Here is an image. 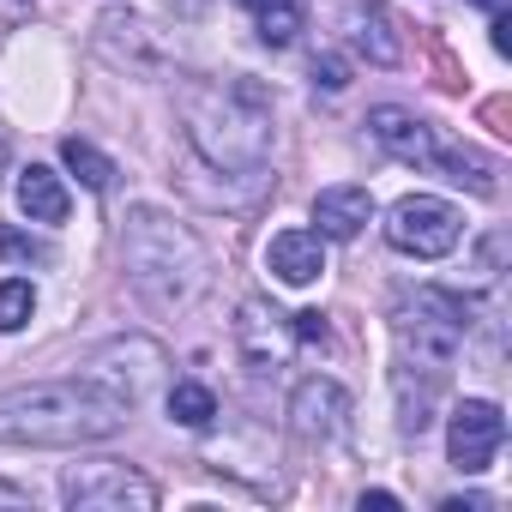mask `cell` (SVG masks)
Returning a JSON list of instances; mask_svg holds the SVG:
<instances>
[{"mask_svg": "<svg viewBox=\"0 0 512 512\" xmlns=\"http://www.w3.org/2000/svg\"><path fill=\"white\" fill-rule=\"evenodd\" d=\"M133 398L103 374L0 392V446H91L127 428Z\"/></svg>", "mask_w": 512, "mask_h": 512, "instance_id": "obj_1", "label": "cell"}, {"mask_svg": "<svg viewBox=\"0 0 512 512\" xmlns=\"http://www.w3.org/2000/svg\"><path fill=\"white\" fill-rule=\"evenodd\" d=\"M181 115H187L193 151L211 169H223V175H260L266 169V157H272V97L253 79L187 85Z\"/></svg>", "mask_w": 512, "mask_h": 512, "instance_id": "obj_2", "label": "cell"}, {"mask_svg": "<svg viewBox=\"0 0 512 512\" xmlns=\"http://www.w3.org/2000/svg\"><path fill=\"white\" fill-rule=\"evenodd\" d=\"M121 253H127V278L151 308H193L205 290V247L193 241V229H181L169 211L157 205H133L127 229H121Z\"/></svg>", "mask_w": 512, "mask_h": 512, "instance_id": "obj_3", "label": "cell"}, {"mask_svg": "<svg viewBox=\"0 0 512 512\" xmlns=\"http://www.w3.org/2000/svg\"><path fill=\"white\" fill-rule=\"evenodd\" d=\"M368 133H374V145H380V151H392L398 163L440 169L446 181H458V187H470V193H494V163H488L482 151L452 145L440 127H428L422 115H410V109H398V103L368 109Z\"/></svg>", "mask_w": 512, "mask_h": 512, "instance_id": "obj_4", "label": "cell"}, {"mask_svg": "<svg viewBox=\"0 0 512 512\" xmlns=\"http://www.w3.org/2000/svg\"><path fill=\"white\" fill-rule=\"evenodd\" d=\"M470 326H476V302H464L458 290H434V284H428V290H416V296L398 308V344H404V356H410L416 368H428L434 380L458 362Z\"/></svg>", "mask_w": 512, "mask_h": 512, "instance_id": "obj_5", "label": "cell"}, {"mask_svg": "<svg viewBox=\"0 0 512 512\" xmlns=\"http://www.w3.org/2000/svg\"><path fill=\"white\" fill-rule=\"evenodd\" d=\"M61 500L73 512H151L157 506V482L139 476L121 458H91V464H73L61 476Z\"/></svg>", "mask_w": 512, "mask_h": 512, "instance_id": "obj_6", "label": "cell"}, {"mask_svg": "<svg viewBox=\"0 0 512 512\" xmlns=\"http://www.w3.org/2000/svg\"><path fill=\"white\" fill-rule=\"evenodd\" d=\"M458 235H464V217L446 199H428V193L398 199L392 217H386V241L398 253H410V260H446L458 247Z\"/></svg>", "mask_w": 512, "mask_h": 512, "instance_id": "obj_7", "label": "cell"}, {"mask_svg": "<svg viewBox=\"0 0 512 512\" xmlns=\"http://www.w3.org/2000/svg\"><path fill=\"white\" fill-rule=\"evenodd\" d=\"M332 31L350 55H362L368 67H398L404 61V25L380 7V0H332Z\"/></svg>", "mask_w": 512, "mask_h": 512, "instance_id": "obj_8", "label": "cell"}, {"mask_svg": "<svg viewBox=\"0 0 512 512\" xmlns=\"http://www.w3.org/2000/svg\"><path fill=\"white\" fill-rule=\"evenodd\" d=\"M500 440H506V416H500V404H488V398H464V404L452 410V422H446V458H452V470H464V476H482V470L494 464Z\"/></svg>", "mask_w": 512, "mask_h": 512, "instance_id": "obj_9", "label": "cell"}, {"mask_svg": "<svg viewBox=\"0 0 512 512\" xmlns=\"http://www.w3.org/2000/svg\"><path fill=\"white\" fill-rule=\"evenodd\" d=\"M290 428H296V440H308V446H332V440H344L350 434V392L338 386V380H302L296 386V398H290Z\"/></svg>", "mask_w": 512, "mask_h": 512, "instance_id": "obj_10", "label": "cell"}, {"mask_svg": "<svg viewBox=\"0 0 512 512\" xmlns=\"http://www.w3.org/2000/svg\"><path fill=\"white\" fill-rule=\"evenodd\" d=\"M235 344H241V356H247L253 368H278V362L296 350L290 314L266 308L260 296H253V302H241V314H235Z\"/></svg>", "mask_w": 512, "mask_h": 512, "instance_id": "obj_11", "label": "cell"}, {"mask_svg": "<svg viewBox=\"0 0 512 512\" xmlns=\"http://www.w3.org/2000/svg\"><path fill=\"white\" fill-rule=\"evenodd\" d=\"M266 266L278 272V284L302 290L326 272V235L320 229H278L272 247H266Z\"/></svg>", "mask_w": 512, "mask_h": 512, "instance_id": "obj_12", "label": "cell"}, {"mask_svg": "<svg viewBox=\"0 0 512 512\" xmlns=\"http://www.w3.org/2000/svg\"><path fill=\"white\" fill-rule=\"evenodd\" d=\"M314 223H320L326 241H356L374 223V193L368 187H326L314 199Z\"/></svg>", "mask_w": 512, "mask_h": 512, "instance_id": "obj_13", "label": "cell"}, {"mask_svg": "<svg viewBox=\"0 0 512 512\" xmlns=\"http://www.w3.org/2000/svg\"><path fill=\"white\" fill-rule=\"evenodd\" d=\"M19 211H25L31 223H67L73 193L61 187V175H55V169L31 163V169H19Z\"/></svg>", "mask_w": 512, "mask_h": 512, "instance_id": "obj_14", "label": "cell"}, {"mask_svg": "<svg viewBox=\"0 0 512 512\" xmlns=\"http://www.w3.org/2000/svg\"><path fill=\"white\" fill-rule=\"evenodd\" d=\"M241 7H247L253 31H260V43H272V49H290L302 37V25H308L302 0H241Z\"/></svg>", "mask_w": 512, "mask_h": 512, "instance_id": "obj_15", "label": "cell"}, {"mask_svg": "<svg viewBox=\"0 0 512 512\" xmlns=\"http://www.w3.org/2000/svg\"><path fill=\"white\" fill-rule=\"evenodd\" d=\"M61 163H67V169L79 175V187H91V193H109V187H115V163H109L91 139H67V145H61Z\"/></svg>", "mask_w": 512, "mask_h": 512, "instance_id": "obj_16", "label": "cell"}, {"mask_svg": "<svg viewBox=\"0 0 512 512\" xmlns=\"http://www.w3.org/2000/svg\"><path fill=\"white\" fill-rule=\"evenodd\" d=\"M169 416H175L181 428H205V422L217 416V398H211V386H199V380H181V386L169 392Z\"/></svg>", "mask_w": 512, "mask_h": 512, "instance_id": "obj_17", "label": "cell"}, {"mask_svg": "<svg viewBox=\"0 0 512 512\" xmlns=\"http://www.w3.org/2000/svg\"><path fill=\"white\" fill-rule=\"evenodd\" d=\"M31 314H37V290L25 278H7L0 284V332H25Z\"/></svg>", "mask_w": 512, "mask_h": 512, "instance_id": "obj_18", "label": "cell"}, {"mask_svg": "<svg viewBox=\"0 0 512 512\" xmlns=\"http://www.w3.org/2000/svg\"><path fill=\"white\" fill-rule=\"evenodd\" d=\"M0 260L49 266V260H55V247H49V241H37V235H25V229H13V223H0Z\"/></svg>", "mask_w": 512, "mask_h": 512, "instance_id": "obj_19", "label": "cell"}, {"mask_svg": "<svg viewBox=\"0 0 512 512\" xmlns=\"http://www.w3.org/2000/svg\"><path fill=\"white\" fill-rule=\"evenodd\" d=\"M314 85H320V91H344V85H350L344 55H320V61H314Z\"/></svg>", "mask_w": 512, "mask_h": 512, "instance_id": "obj_20", "label": "cell"}, {"mask_svg": "<svg viewBox=\"0 0 512 512\" xmlns=\"http://www.w3.org/2000/svg\"><path fill=\"white\" fill-rule=\"evenodd\" d=\"M290 332H296V344H332V332H326V314H290Z\"/></svg>", "mask_w": 512, "mask_h": 512, "instance_id": "obj_21", "label": "cell"}, {"mask_svg": "<svg viewBox=\"0 0 512 512\" xmlns=\"http://www.w3.org/2000/svg\"><path fill=\"white\" fill-rule=\"evenodd\" d=\"M482 121H488L500 139H512V103H506V97H488V103H482Z\"/></svg>", "mask_w": 512, "mask_h": 512, "instance_id": "obj_22", "label": "cell"}, {"mask_svg": "<svg viewBox=\"0 0 512 512\" xmlns=\"http://www.w3.org/2000/svg\"><path fill=\"white\" fill-rule=\"evenodd\" d=\"M494 55H512V19L494 13Z\"/></svg>", "mask_w": 512, "mask_h": 512, "instance_id": "obj_23", "label": "cell"}, {"mask_svg": "<svg viewBox=\"0 0 512 512\" xmlns=\"http://www.w3.org/2000/svg\"><path fill=\"white\" fill-rule=\"evenodd\" d=\"M362 506H374V512H398V494H386V488H374V494H362Z\"/></svg>", "mask_w": 512, "mask_h": 512, "instance_id": "obj_24", "label": "cell"}, {"mask_svg": "<svg viewBox=\"0 0 512 512\" xmlns=\"http://www.w3.org/2000/svg\"><path fill=\"white\" fill-rule=\"evenodd\" d=\"M0 506H19V512H25V506H31V494H25V488H13V482H0Z\"/></svg>", "mask_w": 512, "mask_h": 512, "instance_id": "obj_25", "label": "cell"}, {"mask_svg": "<svg viewBox=\"0 0 512 512\" xmlns=\"http://www.w3.org/2000/svg\"><path fill=\"white\" fill-rule=\"evenodd\" d=\"M470 7H482V13L494 19V13H506V7H512V0H470Z\"/></svg>", "mask_w": 512, "mask_h": 512, "instance_id": "obj_26", "label": "cell"}]
</instances>
